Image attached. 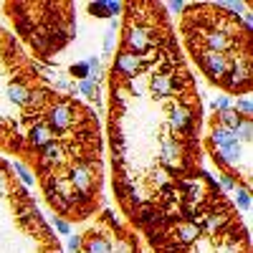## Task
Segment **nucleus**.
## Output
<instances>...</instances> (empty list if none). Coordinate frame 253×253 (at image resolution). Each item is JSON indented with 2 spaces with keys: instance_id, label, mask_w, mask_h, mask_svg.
Segmentation results:
<instances>
[{
  "instance_id": "nucleus-7",
  "label": "nucleus",
  "mask_w": 253,
  "mask_h": 253,
  "mask_svg": "<svg viewBox=\"0 0 253 253\" xmlns=\"http://www.w3.org/2000/svg\"><path fill=\"white\" fill-rule=\"evenodd\" d=\"M20 46H26L36 61L51 63L76 38V5L74 3H3Z\"/></svg>"
},
{
  "instance_id": "nucleus-8",
  "label": "nucleus",
  "mask_w": 253,
  "mask_h": 253,
  "mask_svg": "<svg viewBox=\"0 0 253 253\" xmlns=\"http://www.w3.org/2000/svg\"><path fill=\"white\" fill-rule=\"evenodd\" d=\"M205 150L218 172L243 190L253 187V119L236 107L213 112L208 119Z\"/></svg>"
},
{
  "instance_id": "nucleus-14",
  "label": "nucleus",
  "mask_w": 253,
  "mask_h": 253,
  "mask_svg": "<svg viewBox=\"0 0 253 253\" xmlns=\"http://www.w3.org/2000/svg\"><path fill=\"white\" fill-rule=\"evenodd\" d=\"M53 228H56V233H61V236H71V223L61 220V218H53Z\"/></svg>"
},
{
  "instance_id": "nucleus-2",
  "label": "nucleus",
  "mask_w": 253,
  "mask_h": 253,
  "mask_svg": "<svg viewBox=\"0 0 253 253\" xmlns=\"http://www.w3.org/2000/svg\"><path fill=\"white\" fill-rule=\"evenodd\" d=\"M43 200L66 223L96 215L104 200V137L91 107L69 94L53 134L31 165Z\"/></svg>"
},
{
  "instance_id": "nucleus-11",
  "label": "nucleus",
  "mask_w": 253,
  "mask_h": 253,
  "mask_svg": "<svg viewBox=\"0 0 253 253\" xmlns=\"http://www.w3.org/2000/svg\"><path fill=\"white\" fill-rule=\"evenodd\" d=\"M233 205L241 208V210H251V190L236 187V200H233Z\"/></svg>"
},
{
  "instance_id": "nucleus-12",
  "label": "nucleus",
  "mask_w": 253,
  "mask_h": 253,
  "mask_svg": "<svg viewBox=\"0 0 253 253\" xmlns=\"http://www.w3.org/2000/svg\"><path fill=\"white\" fill-rule=\"evenodd\" d=\"M69 74H71L74 79L86 81V79H89V63H86V61H79V63H74V66L69 69Z\"/></svg>"
},
{
  "instance_id": "nucleus-10",
  "label": "nucleus",
  "mask_w": 253,
  "mask_h": 253,
  "mask_svg": "<svg viewBox=\"0 0 253 253\" xmlns=\"http://www.w3.org/2000/svg\"><path fill=\"white\" fill-rule=\"evenodd\" d=\"M89 13H94L96 18H114L122 15V3H91Z\"/></svg>"
},
{
  "instance_id": "nucleus-4",
  "label": "nucleus",
  "mask_w": 253,
  "mask_h": 253,
  "mask_svg": "<svg viewBox=\"0 0 253 253\" xmlns=\"http://www.w3.org/2000/svg\"><path fill=\"white\" fill-rule=\"evenodd\" d=\"M142 236L155 253H251L241 210L208 170L187 187L172 213Z\"/></svg>"
},
{
  "instance_id": "nucleus-9",
  "label": "nucleus",
  "mask_w": 253,
  "mask_h": 253,
  "mask_svg": "<svg viewBox=\"0 0 253 253\" xmlns=\"http://www.w3.org/2000/svg\"><path fill=\"white\" fill-rule=\"evenodd\" d=\"M69 253H142V243L129 223L101 210L84 233L69 236Z\"/></svg>"
},
{
  "instance_id": "nucleus-5",
  "label": "nucleus",
  "mask_w": 253,
  "mask_h": 253,
  "mask_svg": "<svg viewBox=\"0 0 253 253\" xmlns=\"http://www.w3.org/2000/svg\"><path fill=\"white\" fill-rule=\"evenodd\" d=\"M180 38L187 56L208 84L230 96H248L253 89V28L246 15L225 3H185Z\"/></svg>"
},
{
  "instance_id": "nucleus-15",
  "label": "nucleus",
  "mask_w": 253,
  "mask_h": 253,
  "mask_svg": "<svg viewBox=\"0 0 253 253\" xmlns=\"http://www.w3.org/2000/svg\"><path fill=\"white\" fill-rule=\"evenodd\" d=\"M228 107H230V99L228 96H220V99L213 101V112H220V109H228Z\"/></svg>"
},
{
  "instance_id": "nucleus-13",
  "label": "nucleus",
  "mask_w": 253,
  "mask_h": 253,
  "mask_svg": "<svg viewBox=\"0 0 253 253\" xmlns=\"http://www.w3.org/2000/svg\"><path fill=\"white\" fill-rule=\"evenodd\" d=\"M79 89H81V94H86L89 99H94V101L99 104V84H94V81H81Z\"/></svg>"
},
{
  "instance_id": "nucleus-6",
  "label": "nucleus",
  "mask_w": 253,
  "mask_h": 253,
  "mask_svg": "<svg viewBox=\"0 0 253 253\" xmlns=\"http://www.w3.org/2000/svg\"><path fill=\"white\" fill-rule=\"evenodd\" d=\"M0 253H63L56 230L5 157H0Z\"/></svg>"
},
{
  "instance_id": "nucleus-3",
  "label": "nucleus",
  "mask_w": 253,
  "mask_h": 253,
  "mask_svg": "<svg viewBox=\"0 0 253 253\" xmlns=\"http://www.w3.org/2000/svg\"><path fill=\"white\" fill-rule=\"evenodd\" d=\"M66 99L69 94L46 79L20 41L0 28V152L31 167L51 139Z\"/></svg>"
},
{
  "instance_id": "nucleus-1",
  "label": "nucleus",
  "mask_w": 253,
  "mask_h": 253,
  "mask_svg": "<svg viewBox=\"0 0 253 253\" xmlns=\"http://www.w3.org/2000/svg\"><path fill=\"white\" fill-rule=\"evenodd\" d=\"M112 187L137 233L170 215L203 172V99L165 3H122L109 69Z\"/></svg>"
}]
</instances>
